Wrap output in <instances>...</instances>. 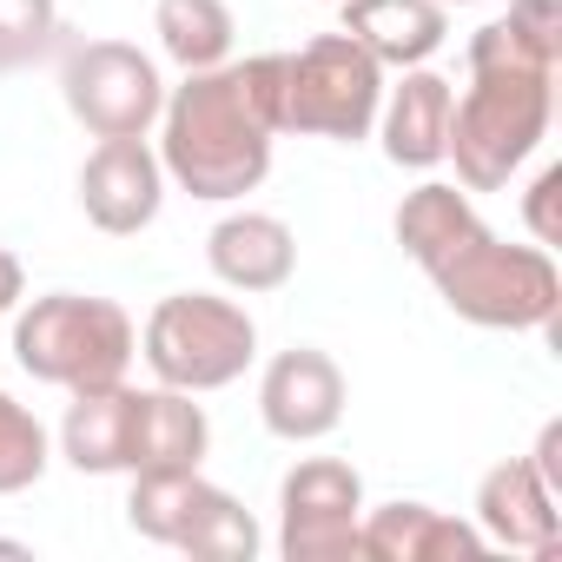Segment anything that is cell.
<instances>
[{"label":"cell","mask_w":562,"mask_h":562,"mask_svg":"<svg viewBox=\"0 0 562 562\" xmlns=\"http://www.w3.org/2000/svg\"><path fill=\"white\" fill-rule=\"evenodd\" d=\"M345 371L331 351L318 345H292V351H278L258 378V417L271 437H285V443H318L345 424Z\"/></svg>","instance_id":"cell-10"},{"label":"cell","mask_w":562,"mask_h":562,"mask_svg":"<svg viewBox=\"0 0 562 562\" xmlns=\"http://www.w3.org/2000/svg\"><path fill=\"white\" fill-rule=\"evenodd\" d=\"M153 34L166 47V60H179L186 74H205V67H225L232 60V8L225 0H159L153 8Z\"/></svg>","instance_id":"cell-19"},{"label":"cell","mask_w":562,"mask_h":562,"mask_svg":"<svg viewBox=\"0 0 562 562\" xmlns=\"http://www.w3.org/2000/svg\"><path fill=\"white\" fill-rule=\"evenodd\" d=\"M205 258L218 271V285L245 292V299H265V292H285L292 271H299V238L278 212H232L212 225L205 238Z\"/></svg>","instance_id":"cell-13"},{"label":"cell","mask_w":562,"mask_h":562,"mask_svg":"<svg viewBox=\"0 0 562 562\" xmlns=\"http://www.w3.org/2000/svg\"><path fill=\"white\" fill-rule=\"evenodd\" d=\"M21 299H27V271H21V258L8 245H0V318H8Z\"/></svg>","instance_id":"cell-26"},{"label":"cell","mask_w":562,"mask_h":562,"mask_svg":"<svg viewBox=\"0 0 562 562\" xmlns=\"http://www.w3.org/2000/svg\"><path fill=\"white\" fill-rule=\"evenodd\" d=\"M60 93H67V113L93 139H146L166 106V80H159L153 54H139L133 41L74 47L60 67Z\"/></svg>","instance_id":"cell-7"},{"label":"cell","mask_w":562,"mask_h":562,"mask_svg":"<svg viewBox=\"0 0 562 562\" xmlns=\"http://www.w3.org/2000/svg\"><path fill=\"white\" fill-rule=\"evenodd\" d=\"M555 67H562V47L529 34L516 14L470 34V74H555Z\"/></svg>","instance_id":"cell-21"},{"label":"cell","mask_w":562,"mask_h":562,"mask_svg":"<svg viewBox=\"0 0 562 562\" xmlns=\"http://www.w3.org/2000/svg\"><path fill=\"white\" fill-rule=\"evenodd\" d=\"M450 106H457V87L430 67H404V80L384 93L378 106V139H384V159L404 166V172H430L443 166V146H450Z\"/></svg>","instance_id":"cell-14"},{"label":"cell","mask_w":562,"mask_h":562,"mask_svg":"<svg viewBox=\"0 0 562 562\" xmlns=\"http://www.w3.org/2000/svg\"><path fill=\"white\" fill-rule=\"evenodd\" d=\"M555 199H562V166H542L522 192V218H529V238L536 245H562V218H555Z\"/></svg>","instance_id":"cell-24"},{"label":"cell","mask_w":562,"mask_h":562,"mask_svg":"<svg viewBox=\"0 0 562 562\" xmlns=\"http://www.w3.org/2000/svg\"><path fill=\"white\" fill-rule=\"evenodd\" d=\"M364 522V476L345 457H305L278 483V555L285 562H351Z\"/></svg>","instance_id":"cell-8"},{"label":"cell","mask_w":562,"mask_h":562,"mask_svg":"<svg viewBox=\"0 0 562 562\" xmlns=\"http://www.w3.org/2000/svg\"><path fill=\"white\" fill-rule=\"evenodd\" d=\"M47 463H54V443H47L41 417L0 391V496L34 490V483L47 476Z\"/></svg>","instance_id":"cell-22"},{"label":"cell","mask_w":562,"mask_h":562,"mask_svg":"<svg viewBox=\"0 0 562 562\" xmlns=\"http://www.w3.org/2000/svg\"><path fill=\"white\" fill-rule=\"evenodd\" d=\"M60 41L54 0H0V67H27Z\"/></svg>","instance_id":"cell-23"},{"label":"cell","mask_w":562,"mask_h":562,"mask_svg":"<svg viewBox=\"0 0 562 562\" xmlns=\"http://www.w3.org/2000/svg\"><path fill=\"white\" fill-rule=\"evenodd\" d=\"M397 245L430 271L437 258H450L483 218H476V205H470V192L463 186H443V179H424L417 192H404V205H397Z\"/></svg>","instance_id":"cell-17"},{"label":"cell","mask_w":562,"mask_h":562,"mask_svg":"<svg viewBox=\"0 0 562 562\" xmlns=\"http://www.w3.org/2000/svg\"><path fill=\"white\" fill-rule=\"evenodd\" d=\"M60 457L80 476H133L153 457V391L139 384H100V391H74L67 417H60Z\"/></svg>","instance_id":"cell-9"},{"label":"cell","mask_w":562,"mask_h":562,"mask_svg":"<svg viewBox=\"0 0 562 562\" xmlns=\"http://www.w3.org/2000/svg\"><path fill=\"white\" fill-rule=\"evenodd\" d=\"M179 555H199V562H251V555H258V522H251V509H245L232 490L212 483V496L199 503L192 529L179 536Z\"/></svg>","instance_id":"cell-20"},{"label":"cell","mask_w":562,"mask_h":562,"mask_svg":"<svg viewBox=\"0 0 562 562\" xmlns=\"http://www.w3.org/2000/svg\"><path fill=\"white\" fill-rule=\"evenodd\" d=\"M146 371L166 391H225L251 371L258 358V325L245 305L212 299V292H172L153 305L146 331H139Z\"/></svg>","instance_id":"cell-5"},{"label":"cell","mask_w":562,"mask_h":562,"mask_svg":"<svg viewBox=\"0 0 562 562\" xmlns=\"http://www.w3.org/2000/svg\"><path fill=\"white\" fill-rule=\"evenodd\" d=\"M443 8H476V0H443Z\"/></svg>","instance_id":"cell-27"},{"label":"cell","mask_w":562,"mask_h":562,"mask_svg":"<svg viewBox=\"0 0 562 562\" xmlns=\"http://www.w3.org/2000/svg\"><path fill=\"white\" fill-rule=\"evenodd\" d=\"M205 496H212V483L199 470H133L126 522H133V536H146L159 549H179V536L192 529Z\"/></svg>","instance_id":"cell-18"},{"label":"cell","mask_w":562,"mask_h":562,"mask_svg":"<svg viewBox=\"0 0 562 562\" xmlns=\"http://www.w3.org/2000/svg\"><path fill=\"white\" fill-rule=\"evenodd\" d=\"M555 74H470V93L450 106V146L463 192H503L529 153L549 139Z\"/></svg>","instance_id":"cell-3"},{"label":"cell","mask_w":562,"mask_h":562,"mask_svg":"<svg viewBox=\"0 0 562 562\" xmlns=\"http://www.w3.org/2000/svg\"><path fill=\"white\" fill-rule=\"evenodd\" d=\"M529 470L542 476V490L562 503V417H549L542 430H536V450H529Z\"/></svg>","instance_id":"cell-25"},{"label":"cell","mask_w":562,"mask_h":562,"mask_svg":"<svg viewBox=\"0 0 562 562\" xmlns=\"http://www.w3.org/2000/svg\"><path fill=\"white\" fill-rule=\"evenodd\" d=\"M384 106V67L351 34H318L285 54V133L358 146L371 139Z\"/></svg>","instance_id":"cell-6"},{"label":"cell","mask_w":562,"mask_h":562,"mask_svg":"<svg viewBox=\"0 0 562 562\" xmlns=\"http://www.w3.org/2000/svg\"><path fill=\"white\" fill-rule=\"evenodd\" d=\"M285 133V54H251L186 74L159 106V166L192 199H245L271 172Z\"/></svg>","instance_id":"cell-1"},{"label":"cell","mask_w":562,"mask_h":562,"mask_svg":"<svg viewBox=\"0 0 562 562\" xmlns=\"http://www.w3.org/2000/svg\"><path fill=\"white\" fill-rule=\"evenodd\" d=\"M331 8H338V0H331Z\"/></svg>","instance_id":"cell-28"},{"label":"cell","mask_w":562,"mask_h":562,"mask_svg":"<svg viewBox=\"0 0 562 562\" xmlns=\"http://www.w3.org/2000/svg\"><path fill=\"white\" fill-rule=\"evenodd\" d=\"M14 358L34 384L54 391H100L120 384L139 358V331L113 299L87 292H47L14 318Z\"/></svg>","instance_id":"cell-4"},{"label":"cell","mask_w":562,"mask_h":562,"mask_svg":"<svg viewBox=\"0 0 562 562\" xmlns=\"http://www.w3.org/2000/svg\"><path fill=\"white\" fill-rule=\"evenodd\" d=\"M338 14H345V27L338 34H351L384 74L397 67H424L443 41H450V8L443 0H338Z\"/></svg>","instance_id":"cell-16"},{"label":"cell","mask_w":562,"mask_h":562,"mask_svg":"<svg viewBox=\"0 0 562 562\" xmlns=\"http://www.w3.org/2000/svg\"><path fill=\"white\" fill-rule=\"evenodd\" d=\"M430 285L476 331H555L562 312V271L549 245H509L490 225L430 265Z\"/></svg>","instance_id":"cell-2"},{"label":"cell","mask_w":562,"mask_h":562,"mask_svg":"<svg viewBox=\"0 0 562 562\" xmlns=\"http://www.w3.org/2000/svg\"><path fill=\"white\" fill-rule=\"evenodd\" d=\"M476 529L496 549H522V555L549 562L555 542H562V503L542 490V476L529 470V457H503L476 483Z\"/></svg>","instance_id":"cell-12"},{"label":"cell","mask_w":562,"mask_h":562,"mask_svg":"<svg viewBox=\"0 0 562 562\" xmlns=\"http://www.w3.org/2000/svg\"><path fill=\"white\" fill-rule=\"evenodd\" d=\"M483 529L437 509V503H384V509H364L358 522V555H378V562H450V555H483Z\"/></svg>","instance_id":"cell-15"},{"label":"cell","mask_w":562,"mask_h":562,"mask_svg":"<svg viewBox=\"0 0 562 562\" xmlns=\"http://www.w3.org/2000/svg\"><path fill=\"white\" fill-rule=\"evenodd\" d=\"M166 205V166L146 139H100L80 166V212L106 238H133Z\"/></svg>","instance_id":"cell-11"}]
</instances>
